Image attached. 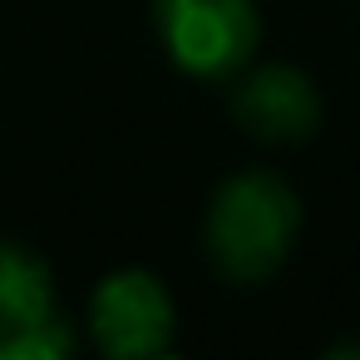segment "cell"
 <instances>
[{
  "mask_svg": "<svg viewBox=\"0 0 360 360\" xmlns=\"http://www.w3.org/2000/svg\"><path fill=\"white\" fill-rule=\"evenodd\" d=\"M70 350H75V330L65 326V316L0 340V360H65Z\"/></svg>",
  "mask_w": 360,
  "mask_h": 360,
  "instance_id": "6",
  "label": "cell"
},
{
  "mask_svg": "<svg viewBox=\"0 0 360 360\" xmlns=\"http://www.w3.org/2000/svg\"><path fill=\"white\" fill-rule=\"evenodd\" d=\"M60 316L55 306V276L40 252L25 242H0V340L50 326Z\"/></svg>",
  "mask_w": 360,
  "mask_h": 360,
  "instance_id": "5",
  "label": "cell"
},
{
  "mask_svg": "<svg viewBox=\"0 0 360 360\" xmlns=\"http://www.w3.org/2000/svg\"><path fill=\"white\" fill-rule=\"evenodd\" d=\"M163 55L188 79H237L262 45L257 0H153Z\"/></svg>",
  "mask_w": 360,
  "mask_h": 360,
  "instance_id": "2",
  "label": "cell"
},
{
  "mask_svg": "<svg viewBox=\"0 0 360 360\" xmlns=\"http://www.w3.org/2000/svg\"><path fill=\"white\" fill-rule=\"evenodd\" d=\"M232 114L262 143H301L321 129V89L296 65H247L232 84Z\"/></svg>",
  "mask_w": 360,
  "mask_h": 360,
  "instance_id": "4",
  "label": "cell"
},
{
  "mask_svg": "<svg viewBox=\"0 0 360 360\" xmlns=\"http://www.w3.org/2000/svg\"><path fill=\"white\" fill-rule=\"evenodd\" d=\"M89 335L109 360H153L173 350L178 306L158 271L119 266L89 296Z\"/></svg>",
  "mask_w": 360,
  "mask_h": 360,
  "instance_id": "3",
  "label": "cell"
},
{
  "mask_svg": "<svg viewBox=\"0 0 360 360\" xmlns=\"http://www.w3.org/2000/svg\"><path fill=\"white\" fill-rule=\"evenodd\" d=\"M301 237V198L286 178L247 168L217 183L202 212V252L232 286L271 281Z\"/></svg>",
  "mask_w": 360,
  "mask_h": 360,
  "instance_id": "1",
  "label": "cell"
}]
</instances>
